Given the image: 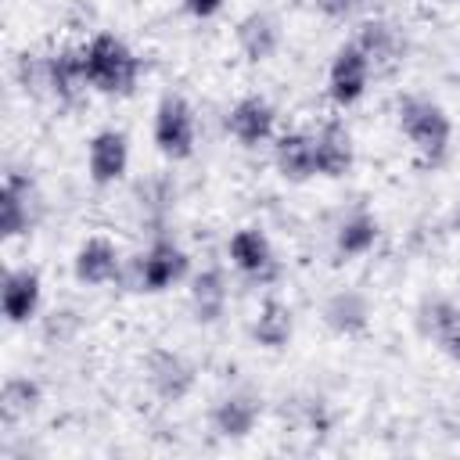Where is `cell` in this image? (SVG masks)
Listing matches in <instances>:
<instances>
[{
    "label": "cell",
    "instance_id": "cell-8",
    "mask_svg": "<svg viewBox=\"0 0 460 460\" xmlns=\"http://www.w3.org/2000/svg\"><path fill=\"white\" fill-rule=\"evenodd\" d=\"M226 255H230V266L252 280H273L277 277V259H273V244L262 230L255 226H241L230 234L226 241Z\"/></svg>",
    "mask_w": 460,
    "mask_h": 460
},
{
    "label": "cell",
    "instance_id": "cell-20",
    "mask_svg": "<svg viewBox=\"0 0 460 460\" xmlns=\"http://www.w3.org/2000/svg\"><path fill=\"white\" fill-rule=\"evenodd\" d=\"M323 323L341 334V338H352V334H363L367 323H370V302L363 291L356 288H341L334 291L327 302H323Z\"/></svg>",
    "mask_w": 460,
    "mask_h": 460
},
{
    "label": "cell",
    "instance_id": "cell-26",
    "mask_svg": "<svg viewBox=\"0 0 460 460\" xmlns=\"http://www.w3.org/2000/svg\"><path fill=\"white\" fill-rule=\"evenodd\" d=\"M223 4H226V0H183V11H187L190 18H212V14L223 11Z\"/></svg>",
    "mask_w": 460,
    "mask_h": 460
},
{
    "label": "cell",
    "instance_id": "cell-17",
    "mask_svg": "<svg viewBox=\"0 0 460 460\" xmlns=\"http://www.w3.org/2000/svg\"><path fill=\"white\" fill-rule=\"evenodd\" d=\"M259 413H262V406L252 392H230L212 406L208 420L219 438H248L259 424Z\"/></svg>",
    "mask_w": 460,
    "mask_h": 460
},
{
    "label": "cell",
    "instance_id": "cell-16",
    "mask_svg": "<svg viewBox=\"0 0 460 460\" xmlns=\"http://www.w3.org/2000/svg\"><path fill=\"white\" fill-rule=\"evenodd\" d=\"M273 165L288 183H305L316 176V147H313V133L291 129L280 133L273 140Z\"/></svg>",
    "mask_w": 460,
    "mask_h": 460
},
{
    "label": "cell",
    "instance_id": "cell-10",
    "mask_svg": "<svg viewBox=\"0 0 460 460\" xmlns=\"http://www.w3.org/2000/svg\"><path fill=\"white\" fill-rule=\"evenodd\" d=\"M273 126H277V111L266 97L259 93H248L241 97L230 111H226V133L241 144V147H259L273 137Z\"/></svg>",
    "mask_w": 460,
    "mask_h": 460
},
{
    "label": "cell",
    "instance_id": "cell-15",
    "mask_svg": "<svg viewBox=\"0 0 460 460\" xmlns=\"http://www.w3.org/2000/svg\"><path fill=\"white\" fill-rule=\"evenodd\" d=\"M86 86L90 83H86L83 47H61L47 54V93L50 97H58L61 104H72Z\"/></svg>",
    "mask_w": 460,
    "mask_h": 460
},
{
    "label": "cell",
    "instance_id": "cell-3",
    "mask_svg": "<svg viewBox=\"0 0 460 460\" xmlns=\"http://www.w3.org/2000/svg\"><path fill=\"white\" fill-rule=\"evenodd\" d=\"M122 273L129 280V291L158 295V291H169V288H176L180 280L190 277V255L172 237H155L147 244V252H140L129 262V270L122 266Z\"/></svg>",
    "mask_w": 460,
    "mask_h": 460
},
{
    "label": "cell",
    "instance_id": "cell-11",
    "mask_svg": "<svg viewBox=\"0 0 460 460\" xmlns=\"http://www.w3.org/2000/svg\"><path fill=\"white\" fill-rule=\"evenodd\" d=\"M32 205H36V187L25 172H7L0 183V234L4 241H14L29 234L32 226Z\"/></svg>",
    "mask_w": 460,
    "mask_h": 460
},
{
    "label": "cell",
    "instance_id": "cell-1",
    "mask_svg": "<svg viewBox=\"0 0 460 460\" xmlns=\"http://www.w3.org/2000/svg\"><path fill=\"white\" fill-rule=\"evenodd\" d=\"M86 61V83L90 90L104 97H129L140 79V58L129 50V43L115 32H93L83 43Z\"/></svg>",
    "mask_w": 460,
    "mask_h": 460
},
{
    "label": "cell",
    "instance_id": "cell-21",
    "mask_svg": "<svg viewBox=\"0 0 460 460\" xmlns=\"http://www.w3.org/2000/svg\"><path fill=\"white\" fill-rule=\"evenodd\" d=\"M291 334H295L291 305H284L280 298H266V302L259 305L255 320H252V338H255V345L277 352V349H284V345L291 341Z\"/></svg>",
    "mask_w": 460,
    "mask_h": 460
},
{
    "label": "cell",
    "instance_id": "cell-9",
    "mask_svg": "<svg viewBox=\"0 0 460 460\" xmlns=\"http://www.w3.org/2000/svg\"><path fill=\"white\" fill-rule=\"evenodd\" d=\"M72 273H75V280L86 284V288L115 284V280L122 277V255H119L115 241H108V237H101V234L86 237V241L75 248V255H72Z\"/></svg>",
    "mask_w": 460,
    "mask_h": 460
},
{
    "label": "cell",
    "instance_id": "cell-19",
    "mask_svg": "<svg viewBox=\"0 0 460 460\" xmlns=\"http://www.w3.org/2000/svg\"><path fill=\"white\" fill-rule=\"evenodd\" d=\"M226 302H230V284L219 266H208L190 277V313L198 323H216L226 313Z\"/></svg>",
    "mask_w": 460,
    "mask_h": 460
},
{
    "label": "cell",
    "instance_id": "cell-24",
    "mask_svg": "<svg viewBox=\"0 0 460 460\" xmlns=\"http://www.w3.org/2000/svg\"><path fill=\"white\" fill-rule=\"evenodd\" d=\"M456 316H460V305L456 302H449V298H424V305L417 309V327H420L424 338H431V341L442 345L449 338Z\"/></svg>",
    "mask_w": 460,
    "mask_h": 460
},
{
    "label": "cell",
    "instance_id": "cell-6",
    "mask_svg": "<svg viewBox=\"0 0 460 460\" xmlns=\"http://www.w3.org/2000/svg\"><path fill=\"white\" fill-rule=\"evenodd\" d=\"M144 381L162 402H183L194 388V367L172 349H151L144 356Z\"/></svg>",
    "mask_w": 460,
    "mask_h": 460
},
{
    "label": "cell",
    "instance_id": "cell-12",
    "mask_svg": "<svg viewBox=\"0 0 460 460\" xmlns=\"http://www.w3.org/2000/svg\"><path fill=\"white\" fill-rule=\"evenodd\" d=\"M40 298H43V280L36 270L29 266H14L4 273V284H0V302H4V316L7 323L22 327L29 323L36 313H40Z\"/></svg>",
    "mask_w": 460,
    "mask_h": 460
},
{
    "label": "cell",
    "instance_id": "cell-7",
    "mask_svg": "<svg viewBox=\"0 0 460 460\" xmlns=\"http://www.w3.org/2000/svg\"><path fill=\"white\" fill-rule=\"evenodd\" d=\"M129 169V137L122 129H97L86 144V172L97 187H111Z\"/></svg>",
    "mask_w": 460,
    "mask_h": 460
},
{
    "label": "cell",
    "instance_id": "cell-27",
    "mask_svg": "<svg viewBox=\"0 0 460 460\" xmlns=\"http://www.w3.org/2000/svg\"><path fill=\"white\" fill-rule=\"evenodd\" d=\"M442 349L460 363V316H456V323H453V331H449V338L442 341Z\"/></svg>",
    "mask_w": 460,
    "mask_h": 460
},
{
    "label": "cell",
    "instance_id": "cell-4",
    "mask_svg": "<svg viewBox=\"0 0 460 460\" xmlns=\"http://www.w3.org/2000/svg\"><path fill=\"white\" fill-rule=\"evenodd\" d=\"M155 147L169 162H187L198 147V119L183 93H165L155 108Z\"/></svg>",
    "mask_w": 460,
    "mask_h": 460
},
{
    "label": "cell",
    "instance_id": "cell-28",
    "mask_svg": "<svg viewBox=\"0 0 460 460\" xmlns=\"http://www.w3.org/2000/svg\"><path fill=\"white\" fill-rule=\"evenodd\" d=\"M442 4H456V0H442Z\"/></svg>",
    "mask_w": 460,
    "mask_h": 460
},
{
    "label": "cell",
    "instance_id": "cell-2",
    "mask_svg": "<svg viewBox=\"0 0 460 460\" xmlns=\"http://www.w3.org/2000/svg\"><path fill=\"white\" fill-rule=\"evenodd\" d=\"M399 129L413 144L417 158L424 165H438L453 140V122L442 104L428 97H402L399 101Z\"/></svg>",
    "mask_w": 460,
    "mask_h": 460
},
{
    "label": "cell",
    "instance_id": "cell-14",
    "mask_svg": "<svg viewBox=\"0 0 460 460\" xmlns=\"http://www.w3.org/2000/svg\"><path fill=\"white\" fill-rule=\"evenodd\" d=\"M234 40H237V50H241L252 65H262V61H270V58L280 50L284 32H280L277 14H270V11H248V14L237 22Z\"/></svg>",
    "mask_w": 460,
    "mask_h": 460
},
{
    "label": "cell",
    "instance_id": "cell-22",
    "mask_svg": "<svg viewBox=\"0 0 460 460\" xmlns=\"http://www.w3.org/2000/svg\"><path fill=\"white\" fill-rule=\"evenodd\" d=\"M374 244H377V219L367 208H356L334 230V252H338V259H359Z\"/></svg>",
    "mask_w": 460,
    "mask_h": 460
},
{
    "label": "cell",
    "instance_id": "cell-23",
    "mask_svg": "<svg viewBox=\"0 0 460 460\" xmlns=\"http://www.w3.org/2000/svg\"><path fill=\"white\" fill-rule=\"evenodd\" d=\"M40 402H43V388H40L32 377L14 374V377H7L4 388H0V413H4L7 424H11V420H22V417H29V413H36Z\"/></svg>",
    "mask_w": 460,
    "mask_h": 460
},
{
    "label": "cell",
    "instance_id": "cell-5",
    "mask_svg": "<svg viewBox=\"0 0 460 460\" xmlns=\"http://www.w3.org/2000/svg\"><path fill=\"white\" fill-rule=\"evenodd\" d=\"M370 72H374V65H370V58L359 50V43H356V40L341 43V47L334 50V58H331V68H327V97H331L338 108L356 104V101L367 93V86H370Z\"/></svg>",
    "mask_w": 460,
    "mask_h": 460
},
{
    "label": "cell",
    "instance_id": "cell-25",
    "mask_svg": "<svg viewBox=\"0 0 460 460\" xmlns=\"http://www.w3.org/2000/svg\"><path fill=\"white\" fill-rule=\"evenodd\" d=\"M363 7H367V0H316V11L334 18V22H345V18L359 14Z\"/></svg>",
    "mask_w": 460,
    "mask_h": 460
},
{
    "label": "cell",
    "instance_id": "cell-18",
    "mask_svg": "<svg viewBox=\"0 0 460 460\" xmlns=\"http://www.w3.org/2000/svg\"><path fill=\"white\" fill-rule=\"evenodd\" d=\"M356 43L370 58L374 68H395L402 61V50H406L402 32L385 18H367L359 25V32H356Z\"/></svg>",
    "mask_w": 460,
    "mask_h": 460
},
{
    "label": "cell",
    "instance_id": "cell-13",
    "mask_svg": "<svg viewBox=\"0 0 460 460\" xmlns=\"http://www.w3.org/2000/svg\"><path fill=\"white\" fill-rule=\"evenodd\" d=\"M313 147H316V176L341 180V176L352 169V162H356L352 133H349L345 122H338V119L323 122V126L313 133Z\"/></svg>",
    "mask_w": 460,
    "mask_h": 460
}]
</instances>
